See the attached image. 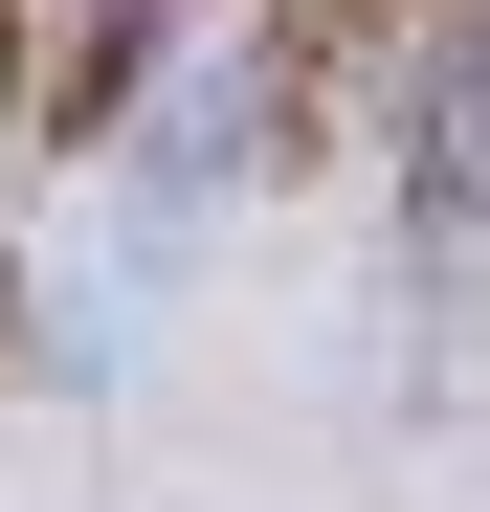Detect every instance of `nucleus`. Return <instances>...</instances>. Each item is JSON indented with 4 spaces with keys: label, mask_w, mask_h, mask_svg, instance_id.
I'll return each mask as SVG.
<instances>
[{
    "label": "nucleus",
    "mask_w": 490,
    "mask_h": 512,
    "mask_svg": "<svg viewBox=\"0 0 490 512\" xmlns=\"http://www.w3.org/2000/svg\"><path fill=\"white\" fill-rule=\"evenodd\" d=\"M490 0H245V45H268V90H245V156L268 179H335V112L379 90V67H424L468 45Z\"/></svg>",
    "instance_id": "1"
},
{
    "label": "nucleus",
    "mask_w": 490,
    "mask_h": 512,
    "mask_svg": "<svg viewBox=\"0 0 490 512\" xmlns=\"http://www.w3.org/2000/svg\"><path fill=\"white\" fill-rule=\"evenodd\" d=\"M23 67H45V0H0V112H23Z\"/></svg>",
    "instance_id": "2"
},
{
    "label": "nucleus",
    "mask_w": 490,
    "mask_h": 512,
    "mask_svg": "<svg viewBox=\"0 0 490 512\" xmlns=\"http://www.w3.org/2000/svg\"><path fill=\"white\" fill-rule=\"evenodd\" d=\"M134 23H179V0H134Z\"/></svg>",
    "instance_id": "3"
}]
</instances>
